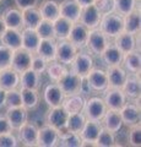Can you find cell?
Listing matches in <instances>:
<instances>
[{"label":"cell","mask_w":141,"mask_h":147,"mask_svg":"<svg viewBox=\"0 0 141 147\" xmlns=\"http://www.w3.org/2000/svg\"><path fill=\"white\" fill-rule=\"evenodd\" d=\"M98 28L108 38H115L118 34L124 32V20H123V16L118 15L115 11H108L106 13H102Z\"/></svg>","instance_id":"1"},{"label":"cell","mask_w":141,"mask_h":147,"mask_svg":"<svg viewBox=\"0 0 141 147\" xmlns=\"http://www.w3.org/2000/svg\"><path fill=\"white\" fill-rule=\"evenodd\" d=\"M107 112V107L103 98L99 97H91L85 100V105L82 109V113L87 120L101 121L103 115Z\"/></svg>","instance_id":"2"},{"label":"cell","mask_w":141,"mask_h":147,"mask_svg":"<svg viewBox=\"0 0 141 147\" xmlns=\"http://www.w3.org/2000/svg\"><path fill=\"white\" fill-rule=\"evenodd\" d=\"M81 81L82 77L76 75L72 71H66L60 79L57 81V85L60 87L63 93L66 96H72V94H79L80 88H81Z\"/></svg>","instance_id":"3"},{"label":"cell","mask_w":141,"mask_h":147,"mask_svg":"<svg viewBox=\"0 0 141 147\" xmlns=\"http://www.w3.org/2000/svg\"><path fill=\"white\" fill-rule=\"evenodd\" d=\"M109 40L108 37L103 33L97 27V28L90 30L88 36H87V42H86V47L88 48V50L94 55L101 57V54L103 53V50L106 49L108 45Z\"/></svg>","instance_id":"4"},{"label":"cell","mask_w":141,"mask_h":147,"mask_svg":"<svg viewBox=\"0 0 141 147\" xmlns=\"http://www.w3.org/2000/svg\"><path fill=\"white\" fill-rule=\"evenodd\" d=\"M71 71L75 72L76 75L81 77H85L87 74L91 71V69L93 67V58L91 57V54L84 50H77L74 60L71 61Z\"/></svg>","instance_id":"5"},{"label":"cell","mask_w":141,"mask_h":147,"mask_svg":"<svg viewBox=\"0 0 141 147\" xmlns=\"http://www.w3.org/2000/svg\"><path fill=\"white\" fill-rule=\"evenodd\" d=\"M102 124L101 121H94V120H86L82 130L79 132L81 137V147L84 146H96L97 137L99 132L102 130Z\"/></svg>","instance_id":"6"},{"label":"cell","mask_w":141,"mask_h":147,"mask_svg":"<svg viewBox=\"0 0 141 147\" xmlns=\"http://www.w3.org/2000/svg\"><path fill=\"white\" fill-rule=\"evenodd\" d=\"M76 47L72 43H70L67 39H60L57 42V55L55 60L59 61L63 65H70L71 61L74 60L75 55L77 53Z\"/></svg>","instance_id":"7"},{"label":"cell","mask_w":141,"mask_h":147,"mask_svg":"<svg viewBox=\"0 0 141 147\" xmlns=\"http://www.w3.org/2000/svg\"><path fill=\"white\" fill-rule=\"evenodd\" d=\"M33 54L26 50L24 48H19L12 52V58H11V65L10 67L13 69L16 72L22 74L24 71L28 70L31 67V61H32Z\"/></svg>","instance_id":"8"},{"label":"cell","mask_w":141,"mask_h":147,"mask_svg":"<svg viewBox=\"0 0 141 147\" xmlns=\"http://www.w3.org/2000/svg\"><path fill=\"white\" fill-rule=\"evenodd\" d=\"M67 115L66 110L61 107H53L47 114V125L57 129L59 132H63L66 130V121H67Z\"/></svg>","instance_id":"9"},{"label":"cell","mask_w":141,"mask_h":147,"mask_svg":"<svg viewBox=\"0 0 141 147\" xmlns=\"http://www.w3.org/2000/svg\"><path fill=\"white\" fill-rule=\"evenodd\" d=\"M101 17H102V12L99 11L93 4H91V5L82 7L79 22L82 24L85 27H87L88 30H93V28H97L98 27Z\"/></svg>","instance_id":"10"},{"label":"cell","mask_w":141,"mask_h":147,"mask_svg":"<svg viewBox=\"0 0 141 147\" xmlns=\"http://www.w3.org/2000/svg\"><path fill=\"white\" fill-rule=\"evenodd\" d=\"M104 92L106 94L103 97V100L106 103L107 109L119 112L123 105L126 103V96L121 91V88H107Z\"/></svg>","instance_id":"11"},{"label":"cell","mask_w":141,"mask_h":147,"mask_svg":"<svg viewBox=\"0 0 141 147\" xmlns=\"http://www.w3.org/2000/svg\"><path fill=\"white\" fill-rule=\"evenodd\" d=\"M85 77L92 91L104 92L108 88V79H107V74L104 70L92 67L91 71Z\"/></svg>","instance_id":"12"},{"label":"cell","mask_w":141,"mask_h":147,"mask_svg":"<svg viewBox=\"0 0 141 147\" xmlns=\"http://www.w3.org/2000/svg\"><path fill=\"white\" fill-rule=\"evenodd\" d=\"M88 28L85 27L79 21L74 22L71 26V30L67 36V40L72 43L77 49H82L86 47V42H87V36H88Z\"/></svg>","instance_id":"13"},{"label":"cell","mask_w":141,"mask_h":147,"mask_svg":"<svg viewBox=\"0 0 141 147\" xmlns=\"http://www.w3.org/2000/svg\"><path fill=\"white\" fill-rule=\"evenodd\" d=\"M59 132L57 129L49 125H44L38 129V137H37V146L40 147H54L59 144Z\"/></svg>","instance_id":"14"},{"label":"cell","mask_w":141,"mask_h":147,"mask_svg":"<svg viewBox=\"0 0 141 147\" xmlns=\"http://www.w3.org/2000/svg\"><path fill=\"white\" fill-rule=\"evenodd\" d=\"M106 74L108 79V88H121L128 77V72L121 66V64L108 66Z\"/></svg>","instance_id":"15"},{"label":"cell","mask_w":141,"mask_h":147,"mask_svg":"<svg viewBox=\"0 0 141 147\" xmlns=\"http://www.w3.org/2000/svg\"><path fill=\"white\" fill-rule=\"evenodd\" d=\"M6 114L5 117L7 119L9 124L13 130H19V129L27 123V118H28V112L24 107H16V108H6Z\"/></svg>","instance_id":"16"},{"label":"cell","mask_w":141,"mask_h":147,"mask_svg":"<svg viewBox=\"0 0 141 147\" xmlns=\"http://www.w3.org/2000/svg\"><path fill=\"white\" fill-rule=\"evenodd\" d=\"M119 114L123 120V125L133 126L140 123V104L125 103L119 110Z\"/></svg>","instance_id":"17"},{"label":"cell","mask_w":141,"mask_h":147,"mask_svg":"<svg viewBox=\"0 0 141 147\" xmlns=\"http://www.w3.org/2000/svg\"><path fill=\"white\" fill-rule=\"evenodd\" d=\"M40 38L34 28L24 27L21 31V48L28 50L32 54L37 53V48L39 45Z\"/></svg>","instance_id":"18"},{"label":"cell","mask_w":141,"mask_h":147,"mask_svg":"<svg viewBox=\"0 0 141 147\" xmlns=\"http://www.w3.org/2000/svg\"><path fill=\"white\" fill-rule=\"evenodd\" d=\"M64 98H65V94L63 93V91L60 90V87L57 85V82H55V84H49L44 88L43 99H44V102L47 103V105L49 108L61 105Z\"/></svg>","instance_id":"19"},{"label":"cell","mask_w":141,"mask_h":147,"mask_svg":"<svg viewBox=\"0 0 141 147\" xmlns=\"http://www.w3.org/2000/svg\"><path fill=\"white\" fill-rule=\"evenodd\" d=\"M20 86V74L11 67L0 70V90L10 91Z\"/></svg>","instance_id":"20"},{"label":"cell","mask_w":141,"mask_h":147,"mask_svg":"<svg viewBox=\"0 0 141 147\" xmlns=\"http://www.w3.org/2000/svg\"><path fill=\"white\" fill-rule=\"evenodd\" d=\"M126 98L131 99H140L141 87H140V75L139 74H128V77L121 87Z\"/></svg>","instance_id":"21"},{"label":"cell","mask_w":141,"mask_h":147,"mask_svg":"<svg viewBox=\"0 0 141 147\" xmlns=\"http://www.w3.org/2000/svg\"><path fill=\"white\" fill-rule=\"evenodd\" d=\"M59 10H60V16L67 18L74 24L79 21L82 7L79 5L76 0H64L59 4Z\"/></svg>","instance_id":"22"},{"label":"cell","mask_w":141,"mask_h":147,"mask_svg":"<svg viewBox=\"0 0 141 147\" xmlns=\"http://www.w3.org/2000/svg\"><path fill=\"white\" fill-rule=\"evenodd\" d=\"M19 139L25 146H37L38 127L34 124L25 123L19 130Z\"/></svg>","instance_id":"23"},{"label":"cell","mask_w":141,"mask_h":147,"mask_svg":"<svg viewBox=\"0 0 141 147\" xmlns=\"http://www.w3.org/2000/svg\"><path fill=\"white\" fill-rule=\"evenodd\" d=\"M101 124L104 129L114 132V134L119 132L123 127V120H121L119 112H117V110H111V109H107L106 114L103 115L102 120H101Z\"/></svg>","instance_id":"24"},{"label":"cell","mask_w":141,"mask_h":147,"mask_svg":"<svg viewBox=\"0 0 141 147\" xmlns=\"http://www.w3.org/2000/svg\"><path fill=\"white\" fill-rule=\"evenodd\" d=\"M1 18L5 24L6 28H13V30H22V15L21 10L17 7H9L3 12Z\"/></svg>","instance_id":"25"},{"label":"cell","mask_w":141,"mask_h":147,"mask_svg":"<svg viewBox=\"0 0 141 147\" xmlns=\"http://www.w3.org/2000/svg\"><path fill=\"white\" fill-rule=\"evenodd\" d=\"M114 44L123 53V55L136 50V38H135V36L128 33V32H121L120 34H118L114 38Z\"/></svg>","instance_id":"26"},{"label":"cell","mask_w":141,"mask_h":147,"mask_svg":"<svg viewBox=\"0 0 141 147\" xmlns=\"http://www.w3.org/2000/svg\"><path fill=\"white\" fill-rule=\"evenodd\" d=\"M123 53L120 52L118 47L114 43H108L106 49L103 50V53L101 54V58L103 63L107 66H112V65H120L123 61Z\"/></svg>","instance_id":"27"},{"label":"cell","mask_w":141,"mask_h":147,"mask_svg":"<svg viewBox=\"0 0 141 147\" xmlns=\"http://www.w3.org/2000/svg\"><path fill=\"white\" fill-rule=\"evenodd\" d=\"M40 55L43 59H45L48 63L55 60L57 55V42L54 38H48V39H40L39 45L37 48V53Z\"/></svg>","instance_id":"28"},{"label":"cell","mask_w":141,"mask_h":147,"mask_svg":"<svg viewBox=\"0 0 141 147\" xmlns=\"http://www.w3.org/2000/svg\"><path fill=\"white\" fill-rule=\"evenodd\" d=\"M124 20V32H128L130 34H139L141 28V15H140V7L135 9L128 15L123 17Z\"/></svg>","instance_id":"29"},{"label":"cell","mask_w":141,"mask_h":147,"mask_svg":"<svg viewBox=\"0 0 141 147\" xmlns=\"http://www.w3.org/2000/svg\"><path fill=\"white\" fill-rule=\"evenodd\" d=\"M40 16L44 20L54 21L60 16V10H59V3L55 0H43L38 7Z\"/></svg>","instance_id":"30"},{"label":"cell","mask_w":141,"mask_h":147,"mask_svg":"<svg viewBox=\"0 0 141 147\" xmlns=\"http://www.w3.org/2000/svg\"><path fill=\"white\" fill-rule=\"evenodd\" d=\"M0 42H1L3 45L11 49L12 52L21 48V31L13 30V28H6L5 32L0 37Z\"/></svg>","instance_id":"31"},{"label":"cell","mask_w":141,"mask_h":147,"mask_svg":"<svg viewBox=\"0 0 141 147\" xmlns=\"http://www.w3.org/2000/svg\"><path fill=\"white\" fill-rule=\"evenodd\" d=\"M85 98L79 94H72V96H66L61 103V107L66 110L67 114L71 113H79L82 112L84 105H85Z\"/></svg>","instance_id":"32"},{"label":"cell","mask_w":141,"mask_h":147,"mask_svg":"<svg viewBox=\"0 0 141 147\" xmlns=\"http://www.w3.org/2000/svg\"><path fill=\"white\" fill-rule=\"evenodd\" d=\"M72 22L69 21L67 18L59 16L57 20L53 21V28H54V38L60 40V39H66L69 36V32L71 30Z\"/></svg>","instance_id":"33"},{"label":"cell","mask_w":141,"mask_h":147,"mask_svg":"<svg viewBox=\"0 0 141 147\" xmlns=\"http://www.w3.org/2000/svg\"><path fill=\"white\" fill-rule=\"evenodd\" d=\"M40 74L33 71L32 69L24 71L20 74V85L21 88H30V90H38L39 87Z\"/></svg>","instance_id":"34"},{"label":"cell","mask_w":141,"mask_h":147,"mask_svg":"<svg viewBox=\"0 0 141 147\" xmlns=\"http://www.w3.org/2000/svg\"><path fill=\"white\" fill-rule=\"evenodd\" d=\"M121 64L124 65V69L131 74H140V66H141V57L140 50H134L131 53H128L123 57Z\"/></svg>","instance_id":"35"},{"label":"cell","mask_w":141,"mask_h":147,"mask_svg":"<svg viewBox=\"0 0 141 147\" xmlns=\"http://www.w3.org/2000/svg\"><path fill=\"white\" fill-rule=\"evenodd\" d=\"M21 15H22V25H24V27H28V28H36V26L42 20L38 7H30L21 10Z\"/></svg>","instance_id":"36"},{"label":"cell","mask_w":141,"mask_h":147,"mask_svg":"<svg viewBox=\"0 0 141 147\" xmlns=\"http://www.w3.org/2000/svg\"><path fill=\"white\" fill-rule=\"evenodd\" d=\"M21 98H22V107L27 110L34 109L39 103V94L37 90H30V88H21L20 90Z\"/></svg>","instance_id":"37"},{"label":"cell","mask_w":141,"mask_h":147,"mask_svg":"<svg viewBox=\"0 0 141 147\" xmlns=\"http://www.w3.org/2000/svg\"><path fill=\"white\" fill-rule=\"evenodd\" d=\"M86 117L82 112L79 113H71L67 115V121H66V130L72 131V132H79L82 130V127L86 123Z\"/></svg>","instance_id":"38"},{"label":"cell","mask_w":141,"mask_h":147,"mask_svg":"<svg viewBox=\"0 0 141 147\" xmlns=\"http://www.w3.org/2000/svg\"><path fill=\"white\" fill-rule=\"evenodd\" d=\"M138 0H113V11L124 17L138 9Z\"/></svg>","instance_id":"39"},{"label":"cell","mask_w":141,"mask_h":147,"mask_svg":"<svg viewBox=\"0 0 141 147\" xmlns=\"http://www.w3.org/2000/svg\"><path fill=\"white\" fill-rule=\"evenodd\" d=\"M81 140L80 135L77 132H72V131H63L59 135V144L60 146L64 147H81Z\"/></svg>","instance_id":"40"},{"label":"cell","mask_w":141,"mask_h":147,"mask_svg":"<svg viewBox=\"0 0 141 147\" xmlns=\"http://www.w3.org/2000/svg\"><path fill=\"white\" fill-rule=\"evenodd\" d=\"M45 71H47L49 79H51L52 81H54V82H57L67 71V69L65 67V65H63V64H60L59 61L54 60V61H51V64L47 65Z\"/></svg>","instance_id":"41"},{"label":"cell","mask_w":141,"mask_h":147,"mask_svg":"<svg viewBox=\"0 0 141 147\" xmlns=\"http://www.w3.org/2000/svg\"><path fill=\"white\" fill-rule=\"evenodd\" d=\"M36 32L38 33L40 39H48L54 38V28H53V22L42 18L39 24L36 26ZM55 39V38H54Z\"/></svg>","instance_id":"42"},{"label":"cell","mask_w":141,"mask_h":147,"mask_svg":"<svg viewBox=\"0 0 141 147\" xmlns=\"http://www.w3.org/2000/svg\"><path fill=\"white\" fill-rule=\"evenodd\" d=\"M96 146L97 147H113V146H117L115 144V134L112 131L107 130V129L102 127L101 132L97 137V141H96Z\"/></svg>","instance_id":"43"},{"label":"cell","mask_w":141,"mask_h":147,"mask_svg":"<svg viewBox=\"0 0 141 147\" xmlns=\"http://www.w3.org/2000/svg\"><path fill=\"white\" fill-rule=\"evenodd\" d=\"M4 107H6V108L22 107L21 93H20V91L17 90V88L6 91V93H5V103H4Z\"/></svg>","instance_id":"44"},{"label":"cell","mask_w":141,"mask_h":147,"mask_svg":"<svg viewBox=\"0 0 141 147\" xmlns=\"http://www.w3.org/2000/svg\"><path fill=\"white\" fill-rule=\"evenodd\" d=\"M11 58H12V50L5 47V45L0 44V70L10 67Z\"/></svg>","instance_id":"45"},{"label":"cell","mask_w":141,"mask_h":147,"mask_svg":"<svg viewBox=\"0 0 141 147\" xmlns=\"http://www.w3.org/2000/svg\"><path fill=\"white\" fill-rule=\"evenodd\" d=\"M129 145L134 147L141 146V127L140 123L130 126L129 130Z\"/></svg>","instance_id":"46"},{"label":"cell","mask_w":141,"mask_h":147,"mask_svg":"<svg viewBox=\"0 0 141 147\" xmlns=\"http://www.w3.org/2000/svg\"><path fill=\"white\" fill-rule=\"evenodd\" d=\"M48 65V61L45 60V59H43L40 55H34L33 54V57H32V61H31V67L30 69H32L33 71L36 72H38V74H42L45 71V67H47Z\"/></svg>","instance_id":"47"},{"label":"cell","mask_w":141,"mask_h":147,"mask_svg":"<svg viewBox=\"0 0 141 147\" xmlns=\"http://www.w3.org/2000/svg\"><path fill=\"white\" fill-rule=\"evenodd\" d=\"M19 146V141L12 132H6V134L0 135V147H16Z\"/></svg>","instance_id":"48"},{"label":"cell","mask_w":141,"mask_h":147,"mask_svg":"<svg viewBox=\"0 0 141 147\" xmlns=\"http://www.w3.org/2000/svg\"><path fill=\"white\" fill-rule=\"evenodd\" d=\"M93 5L102 13L113 11V0H93Z\"/></svg>","instance_id":"49"},{"label":"cell","mask_w":141,"mask_h":147,"mask_svg":"<svg viewBox=\"0 0 141 147\" xmlns=\"http://www.w3.org/2000/svg\"><path fill=\"white\" fill-rule=\"evenodd\" d=\"M15 5L19 10H25L30 7H37L38 0H15Z\"/></svg>","instance_id":"50"},{"label":"cell","mask_w":141,"mask_h":147,"mask_svg":"<svg viewBox=\"0 0 141 147\" xmlns=\"http://www.w3.org/2000/svg\"><path fill=\"white\" fill-rule=\"evenodd\" d=\"M6 132H12V129L9 124L6 117H0V135L6 134Z\"/></svg>","instance_id":"51"},{"label":"cell","mask_w":141,"mask_h":147,"mask_svg":"<svg viewBox=\"0 0 141 147\" xmlns=\"http://www.w3.org/2000/svg\"><path fill=\"white\" fill-rule=\"evenodd\" d=\"M92 91L91 90V87L88 85L87 80H86V77H82V81H81V88H80V94H88L90 92Z\"/></svg>","instance_id":"52"},{"label":"cell","mask_w":141,"mask_h":147,"mask_svg":"<svg viewBox=\"0 0 141 147\" xmlns=\"http://www.w3.org/2000/svg\"><path fill=\"white\" fill-rule=\"evenodd\" d=\"M77 3H79V5L81 7H85V6H87V5H91V4L93 3V0H76Z\"/></svg>","instance_id":"53"},{"label":"cell","mask_w":141,"mask_h":147,"mask_svg":"<svg viewBox=\"0 0 141 147\" xmlns=\"http://www.w3.org/2000/svg\"><path fill=\"white\" fill-rule=\"evenodd\" d=\"M5 93L6 91L0 90V108L4 107V103H5Z\"/></svg>","instance_id":"54"},{"label":"cell","mask_w":141,"mask_h":147,"mask_svg":"<svg viewBox=\"0 0 141 147\" xmlns=\"http://www.w3.org/2000/svg\"><path fill=\"white\" fill-rule=\"evenodd\" d=\"M5 30H6V26H5V24H4L1 16H0V37H1V34L5 32Z\"/></svg>","instance_id":"55"},{"label":"cell","mask_w":141,"mask_h":147,"mask_svg":"<svg viewBox=\"0 0 141 147\" xmlns=\"http://www.w3.org/2000/svg\"><path fill=\"white\" fill-rule=\"evenodd\" d=\"M1 1H3V0H0V3H1Z\"/></svg>","instance_id":"56"}]
</instances>
